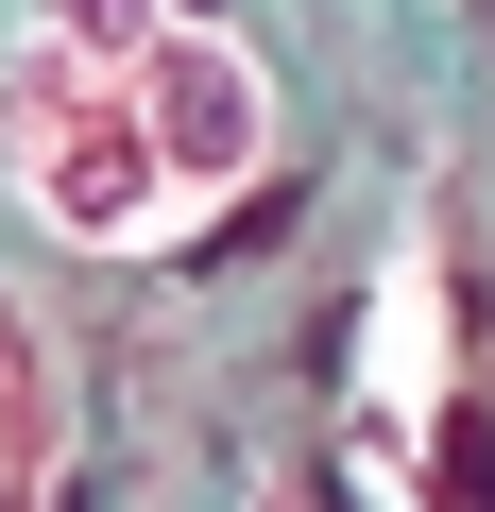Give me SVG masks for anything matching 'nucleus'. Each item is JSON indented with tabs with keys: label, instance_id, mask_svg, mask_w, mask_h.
Masks as SVG:
<instances>
[{
	"label": "nucleus",
	"instance_id": "f257e3e1",
	"mask_svg": "<svg viewBox=\"0 0 495 512\" xmlns=\"http://www.w3.org/2000/svg\"><path fill=\"white\" fill-rule=\"evenodd\" d=\"M222 52L171 0H35L18 35V188H52L86 239H120V137H171V86H205ZM205 188H239V137H171Z\"/></svg>",
	"mask_w": 495,
	"mask_h": 512
}]
</instances>
